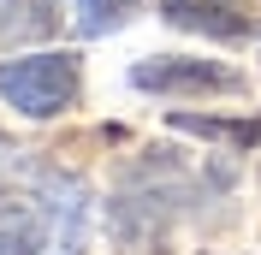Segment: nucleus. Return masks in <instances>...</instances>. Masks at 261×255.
I'll return each instance as SVG.
<instances>
[{
  "instance_id": "nucleus-1",
  "label": "nucleus",
  "mask_w": 261,
  "mask_h": 255,
  "mask_svg": "<svg viewBox=\"0 0 261 255\" xmlns=\"http://www.w3.org/2000/svg\"><path fill=\"white\" fill-rule=\"evenodd\" d=\"M83 65L77 54H24V60H0V101L24 119H54L77 101Z\"/></svg>"
},
{
  "instance_id": "nucleus-2",
  "label": "nucleus",
  "mask_w": 261,
  "mask_h": 255,
  "mask_svg": "<svg viewBox=\"0 0 261 255\" xmlns=\"http://www.w3.org/2000/svg\"><path fill=\"white\" fill-rule=\"evenodd\" d=\"M130 89L143 95H244V71L220 60H190V54H154L130 65Z\"/></svg>"
},
{
  "instance_id": "nucleus-3",
  "label": "nucleus",
  "mask_w": 261,
  "mask_h": 255,
  "mask_svg": "<svg viewBox=\"0 0 261 255\" xmlns=\"http://www.w3.org/2000/svg\"><path fill=\"white\" fill-rule=\"evenodd\" d=\"M161 18L214 42H261V18L249 0H161Z\"/></svg>"
},
{
  "instance_id": "nucleus-4",
  "label": "nucleus",
  "mask_w": 261,
  "mask_h": 255,
  "mask_svg": "<svg viewBox=\"0 0 261 255\" xmlns=\"http://www.w3.org/2000/svg\"><path fill=\"white\" fill-rule=\"evenodd\" d=\"M42 214H48L54 249L48 255H83V238H89V196H83L77 178H42Z\"/></svg>"
},
{
  "instance_id": "nucleus-5",
  "label": "nucleus",
  "mask_w": 261,
  "mask_h": 255,
  "mask_svg": "<svg viewBox=\"0 0 261 255\" xmlns=\"http://www.w3.org/2000/svg\"><path fill=\"white\" fill-rule=\"evenodd\" d=\"M42 249H54L42 202H6L0 208V255H42Z\"/></svg>"
},
{
  "instance_id": "nucleus-6",
  "label": "nucleus",
  "mask_w": 261,
  "mask_h": 255,
  "mask_svg": "<svg viewBox=\"0 0 261 255\" xmlns=\"http://www.w3.org/2000/svg\"><path fill=\"white\" fill-rule=\"evenodd\" d=\"M172 131H190V137H208V143H231V148H261V119H196V113H172Z\"/></svg>"
},
{
  "instance_id": "nucleus-7",
  "label": "nucleus",
  "mask_w": 261,
  "mask_h": 255,
  "mask_svg": "<svg viewBox=\"0 0 261 255\" xmlns=\"http://www.w3.org/2000/svg\"><path fill=\"white\" fill-rule=\"evenodd\" d=\"M137 12V0H77V30L83 36H107Z\"/></svg>"
},
{
  "instance_id": "nucleus-8",
  "label": "nucleus",
  "mask_w": 261,
  "mask_h": 255,
  "mask_svg": "<svg viewBox=\"0 0 261 255\" xmlns=\"http://www.w3.org/2000/svg\"><path fill=\"white\" fill-rule=\"evenodd\" d=\"M18 6H24V0H0V36H24V30H30L24 18H12Z\"/></svg>"
},
{
  "instance_id": "nucleus-9",
  "label": "nucleus",
  "mask_w": 261,
  "mask_h": 255,
  "mask_svg": "<svg viewBox=\"0 0 261 255\" xmlns=\"http://www.w3.org/2000/svg\"><path fill=\"white\" fill-rule=\"evenodd\" d=\"M12 155H18V148H0V178H6V172H12V166H18Z\"/></svg>"
}]
</instances>
